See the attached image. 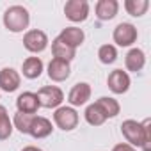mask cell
Returning a JSON list of instances; mask_svg holds the SVG:
<instances>
[{"mask_svg": "<svg viewBox=\"0 0 151 151\" xmlns=\"http://www.w3.org/2000/svg\"><path fill=\"white\" fill-rule=\"evenodd\" d=\"M121 133L126 139V144L137 146L142 151H151V119H144L142 123L126 119L121 124Z\"/></svg>", "mask_w": 151, "mask_h": 151, "instance_id": "cell-1", "label": "cell"}, {"mask_svg": "<svg viewBox=\"0 0 151 151\" xmlns=\"http://www.w3.org/2000/svg\"><path fill=\"white\" fill-rule=\"evenodd\" d=\"M30 23V14L23 6H11L4 13V27L9 32H23Z\"/></svg>", "mask_w": 151, "mask_h": 151, "instance_id": "cell-2", "label": "cell"}, {"mask_svg": "<svg viewBox=\"0 0 151 151\" xmlns=\"http://www.w3.org/2000/svg\"><path fill=\"white\" fill-rule=\"evenodd\" d=\"M36 94L39 100V107L45 109H59L60 103L64 101V93L57 86H45Z\"/></svg>", "mask_w": 151, "mask_h": 151, "instance_id": "cell-3", "label": "cell"}, {"mask_svg": "<svg viewBox=\"0 0 151 151\" xmlns=\"http://www.w3.org/2000/svg\"><path fill=\"white\" fill-rule=\"evenodd\" d=\"M53 121H55V124L60 130L71 132V130L77 128V124H78V112L75 110L73 107H59V109H55Z\"/></svg>", "mask_w": 151, "mask_h": 151, "instance_id": "cell-4", "label": "cell"}, {"mask_svg": "<svg viewBox=\"0 0 151 151\" xmlns=\"http://www.w3.org/2000/svg\"><path fill=\"white\" fill-rule=\"evenodd\" d=\"M64 14L73 23L86 22L89 16V2L87 0H68L64 6Z\"/></svg>", "mask_w": 151, "mask_h": 151, "instance_id": "cell-5", "label": "cell"}, {"mask_svg": "<svg viewBox=\"0 0 151 151\" xmlns=\"http://www.w3.org/2000/svg\"><path fill=\"white\" fill-rule=\"evenodd\" d=\"M23 46L30 53H41L48 48V36L39 29L27 30L25 36H23Z\"/></svg>", "mask_w": 151, "mask_h": 151, "instance_id": "cell-6", "label": "cell"}, {"mask_svg": "<svg viewBox=\"0 0 151 151\" xmlns=\"http://www.w3.org/2000/svg\"><path fill=\"white\" fill-rule=\"evenodd\" d=\"M137 36H139L137 34V29L132 23H119L114 29V34H112L114 43L117 46H132L137 41Z\"/></svg>", "mask_w": 151, "mask_h": 151, "instance_id": "cell-7", "label": "cell"}, {"mask_svg": "<svg viewBox=\"0 0 151 151\" xmlns=\"http://www.w3.org/2000/svg\"><path fill=\"white\" fill-rule=\"evenodd\" d=\"M130 75L123 69H114L110 71L109 78H107V86L114 94H124L130 89Z\"/></svg>", "mask_w": 151, "mask_h": 151, "instance_id": "cell-8", "label": "cell"}, {"mask_svg": "<svg viewBox=\"0 0 151 151\" xmlns=\"http://www.w3.org/2000/svg\"><path fill=\"white\" fill-rule=\"evenodd\" d=\"M91 86L87 82H78L75 84L68 94V101L71 103V107H82L91 100Z\"/></svg>", "mask_w": 151, "mask_h": 151, "instance_id": "cell-9", "label": "cell"}, {"mask_svg": "<svg viewBox=\"0 0 151 151\" xmlns=\"http://www.w3.org/2000/svg\"><path fill=\"white\" fill-rule=\"evenodd\" d=\"M48 77L53 82H64L66 78H69L71 75V66L68 60H60V59H52L48 64Z\"/></svg>", "mask_w": 151, "mask_h": 151, "instance_id": "cell-10", "label": "cell"}, {"mask_svg": "<svg viewBox=\"0 0 151 151\" xmlns=\"http://www.w3.org/2000/svg\"><path fill=\"white\" fill-rule=\"evenodd\" d=\"M22 84L20 73L13 68H2L0 69V89L6 93H14Z\"/></svg>", "mask_w": 151, "mask_h": 151, "instance_id": "cell-11", "label": "cell"}, {"mask_svg": "<svg viewBox=\"0 0 151 151\" xmlns=\"http://www.w3.org/2000/svg\"><path fill=\"white\" fill-rule=\"evenodd\" d=\"M16 109H18V112L36 116V112L39 110V100H37V94H36V93H30V91L22 93V94L16 98Z\"/></svg>", "mask_w": 151, "mask_h": 151, "instance_id": "cell-12", "label": "cell"}, {"mask_svg": "<svg viewBox=\"0 0 151 151\" xmlns=\"http://www.w3.org/2000/svg\"><path fill=\"white\" fill-rule=\"evenodd\" d=\"M57 37H59L62 43H66L68 46H71V48L77 50V48L84 43L86 34H84V30L78 29V27H66V29H62V32H60Z\"/></svg>", "mask_w": 151, "mask_h": 151, "instance_id": "cell-13", "label": "cell"}, {"mask_svg": "<svg viewBox=\"0 0 151 151\" xmlns=\"http://www.w3.org/2000/svg\"><path fill=\"white\" fill-rule=\"evenodd\" d=\"M53 126H52V121L43 117V116H34L32 123H30V128H29V135H32L34 139H45L52 133Z\"/></svg>", "mask_w": 151, "mask_h": 151, "instance_id": "cell-14", "label": "cell"}, {"mask_svg": "<svg viewBox=\"0 0 151 151\" xmlns=\"http://www.w3.org/2000/svg\"><path fill=\"white\" fill-rule=\"evenodd\" d=\"M117 11H119L117 0H98V4H96V16L101 22H109L116 18Z\"/></svg>", "mask_w": 151, "mask_h": 151, "instance_id": "cell-15", "label": "cell"}, {"mask_svg": "<svg viewBox=\"0 0 151 151\" xmlns=\"http://www.w3.org/2000/svg\"><path fill=\"white\" fill-rule=\"evenodd\" d=\"M43 60L39 57H27L22 64V73H23V77L29 78V80H34V78H39L41 77V73H43Z\"/></svg>", "mask_w": 151, "mask_h": 151, "instance_id": "cell-16", "label": "cell"}, {"mask_svg": "<svg viewBox=\"0 0 151 151\" xmlns=\"http://www.w3.org/2000/svg\"><path fill=\"white\" fill-rule=\"evenodd\" d=\"M124 66L128 71H133V73L140 71L146 66V53L140 48H132L124 57Z\"/></svg>", "mask_w": 151, "mask_h": 151, "instance_id": "cell-17", "label": "cell"}, {"mask_svg": "<svg viewBox=\"0 0 151 151\" xmlns=\"http://www.w3.org/2000/svg\"><path fill=\"white\" fill-rule=\"evenodd\" d=\"M52 53H53V59H60V60L71 62L75 59V55H77V50L68 46L66 43H62L59 37H55L52 41Z\"/></svg>", "mask_w": 151, "mask_h": 151, "instance_id": "cell-18", "label": "cell"}, {"mask_svg": "<svg viewBox=\"0 0 151 151\" xmlns=\"http://www.w3.org/2000/svg\"><path fill=\"white\" fill-rule=\"evenodd\" d=\"M94 103L101 109V112L107 116V119H109V117H116V116L119 114V110H121L117 100H114V98H110V96H101V98H98Z\"/></svg>", "mask_w": 151, "mask_h": 151, "instance_id": "cell-19", "label": "cell"}, {"mask_svg": "<svg viewBox=\"0 0 151 151\" xmlns=\"http://www.w3.org/2000/svg\"><path fill=\"white\" fill-rule=\"evenodd\" d=\"M84 116H86V121H87L91 126H101V124L107 121V116L101 112V109H100L96 103H91V105L86 109Z\"/></svg>", "mask_w": 151, "mask_h": 151, "instance_id": "cell-20", "label": "cell"}, {"mask_svg": "<svg viewBox=\"0 0 151 151\" xmlns=\"http://www.w3.org/2000/svg\"><path fill=\"white\" fill-rule=\"evenodd\" d=\"M147 7H149L147 0H126V2H124L126 13L130 16H133V18H140L142 14H146Z\"/></svg>", "mask_w": 151, "mask_h": 151, "instance_id": "cell-21", "label": "cell"}, {"mask_svg": "<svg viewBox=\"0 0 151 151\" xmlns=\"http://www.w3.org/2000/svg\"><path fill=\"white\" fill-rule=\"evenodd\" d=\"M13 133V121L9 119L7 109L4 105H0V140L9 139Z\"/></svg>", "mask_w": 151, "mask_h": 151, "instance_id": "cell-22", "label": "cell"}, {"mask_svg": "<svg viewBox=\"0 0 151 151\" xmlns=\"http://www.w3.org/2000/svg\"><path fill=\"white\" fill-rule=\"evenodd\" d=\"M98 59L101 64H114L117 59V48L114 45H101L98 50Z\"/></svg>", "mask_w": 151, "mask_h": 151, "instance_id": "cell-23", "label": "cell"}, {"mask_svg": "<svg viewBox=\"0 0 151 151\" xmlns=\"http://www.w3.org/2000/svg\"><path fill=\"white\" fill-rule=\"evenodd\" d=\"M32 119H34L32 114L16 112V114H14V119H13V128H16L20 133H29V128H30Z\"/></svg>", "mask_w": 151, "mask_h": 151, "instance_id": "cell-24", "label": "cell"}, {"mask_svg": "<svg viewBox=\"0 0 151 151\" xmlns=\"http://www.w3.org/2000/svg\"><path fill=\"white\" fill-rule=\"evenodd\" d=\"M112 151H137L133 146H130V144H126V142H121V144H116L114 147H112Z\"/></svg>", "mask_w": 151, "mask_h": 151, "instance_id": "cell-25", "label": "cell"}, {"mask_svg": "<svg viewBox=\"0 0 151 151\" xmlns=\"http://www.w3.org/2000/svg\"><path fill=\"white\" fill-rule=\"evenodd\" d=\"M22 151H43V149H39V147H36V146H25Z\"/></svg>", "mask_w": 151, "mask_h": 151, "instance_id": "cell-26", "label": "cell"}]
</instances>
